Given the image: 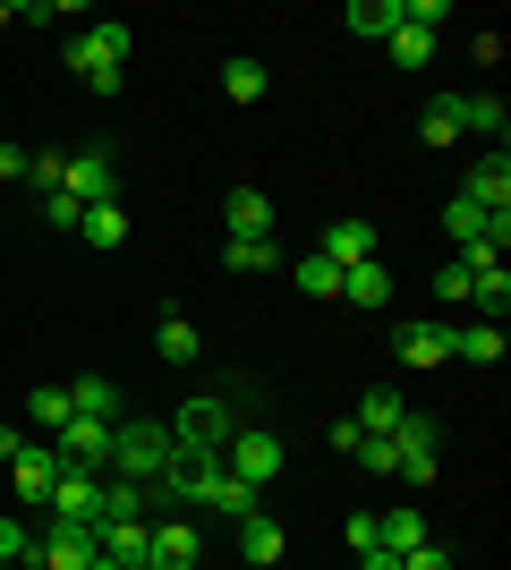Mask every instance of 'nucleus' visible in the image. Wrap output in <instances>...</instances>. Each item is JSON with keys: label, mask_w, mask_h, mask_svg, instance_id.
I'll list each match as a JSON object with an SVG mask.
<instances>
[{"label": "nucleus", "mask_w": 511, "mask_h": 570, "mask_svg": "<svg viewBox=\"0 0 511 570\" xmlns=\"http://www.w3.org/2000/svg\"><path fill=\"white\" fill-rule=\"evenodd\" d=\"M291 282H298V289H307V298H341V273H333V264H324V256H316V247H307V256H298V264H291Z\"/></svg>", "instance_id": "c756f323"}, {"label": "nucleus", "mask_w": 511, "mask_h": 570, "mask_svg": "<svg viewBox=\"0 0 511 570\" xmlns=\"http://www.w3.org/2000/svg\"><path fill=\"white\" fill-rule=\"evenodd\" d=\"M222 222H230V238H273V196L265 188H230Z\"/></svg>", "instance_id": "4468645a"}, {"label": "nucleus", "mask_w": 511, "mask_h": 570, "mask_svg": "<svg viewBox=\"0 0 511 570\" xmlns=\"http://www.w3.org/2000/svg\"><path fill=\"white\" fill-rule=\"evenodd\" d=\"M239 553H247V562H282V553H291V528L256 511V520H239Z\"/></svg>", "instance_id": "a211bd4d"}, {"label": "nucleus", "mask_w": 511, "mask_h": 570, "mask_svg": "<svg viewBox=\"0 0 511 570\" xmlns=\"http://www.w3.org/2000/svg\"><path fill=\"white\" fill-rule=\"evenodd\" d=\"M392 476H410V485H435V452H401V469Z\"/></svg>", "instance_id": "a19ab883"}, {"label": "nucleus", "mask_w": 511, "mask_h": 570, "mask_svg": "<svg viewBox=\"0 0 511 570\" xmlns=\"http://www.w3.org/2000/svg\"><path fill=\"white\" fill-rule=\"evenodd\" d=\"M18 452H26V434H18V426H0V460H18Z\"/></svg>", "instance_id": "c03bdc74"}, {"label": "nucleus", "mask_w": 511, "mask_h": 570, "mask_svg": "<svg viewBox=\"0 0 511 570\" xmlns=\"http://www.w3.org/2000/svg\"><path fill=\"white\" fill-rule=\"evenodd\" d=\"M128 43H137V35H128V26H77L69 35V69L86 77V86H95V95H120V77H128Z\"/></svg>", "instance_id": "f257e3e1"}, {"label": "nucleus", "mask_w": 511, "mask_h": 570, "mask_svg": "<svg viewBox=\"0 0 511 570\" xmlns=\"http://www.w3.org/2000/svg\"><path fill=\"white\" fill-rule=\"evenodd\" d=\"M230 434H239V417H230L222 401H188L179 417H170V443H179V452H214V460H222V443H230Z\"/></svg>", "instance_id": "39448f33"}, {"label": "nucleus", "mask_w": 511, "mask_h": 570, "mask_svg": "<svg viewBox=\"0 0 511 570\" xmlns=\"http://www.w3.org/2000/svg\"><path fill=\"white\" fill-rule=\"evenodd\" d=\"M392 350L410 357V366H443V357H452V333H443V324H401Z\"/></svg>", "instance_id": "6ab92c4d"}, {"label": "nucleus", "mask_w": 511, "mask_h": 570, "mask_svg": "<svg viewBox=\"0 0 511 570\" xmlns=\"http://www.w3.org/2000/svg\"><path fill=\"white\" fill-rule=\"evenodd\" d=\"M469 307H478V324H503V307H511V273H503V264L469 282Z\"/></svg>", "instance_id": "b1692460"}, {"label": "nucleus", "mask_w": 511, "mask_h": 570, "mask_svg": "<svg viewBox=\"0 0 511 570\" xmlns=\"http://www.w3.org/2000/svg\"><path fill=\"white\" fill-rule=\"evenodd\" d=\"M273 264H282L273 238H230V273H273Z\"/></svg>", "instance_id": "72a5a7b5"}, {"label": "nucleus", "mask_w": 511, "mask_h": 570, "mask_svg": "<svg viewBox=\"0 0 511 570\" xmlns=\"http://www.w3.org/2000/svg\"><path fill=\"white\" fill-rule=\"evenodd\" d=\"M60 179H69V154H26V188L35 196H60Z\"/></svg>", "instance_id": "2f4dec72"}, {"label": "nucleus", "mask_w": 511, "mask_h": 570, "mask_svg": "<svg viewBox=\"0 0 511 570\" xmlns=\"http://www.w3.org/2000/svg\"><path fill=\"white\" fill-rule=\"evenodd\" d=\"M392 562H401V570H452V553H443V546H410V553H392Z\"/></svg>", "instance_id": "58836bf2"}, {"label": "nucleus", "mask_w": 511, "mask_h": 570, "mask_svg": "<svg viewBox=\"0 0 511 570\" xmlns=\"http://www.w3.org/2000/svg\"><path fill=\"white\" fill-rule=\"evenodd\" d=\"M26 417H35L43 434H60L77 417V409H69V383H35V392H26Z\"/></svg>", "instance_id": "4be33fe9"}, {"label": "nucleus", "mask_w": 511, "mask_h": 570, "mask_svg": "<svg viewBox=\"0 0 511 570\" xmlns=\"http://www.w3.org/2000/svg\"><path fill=\"white\" fill-rule=\"evenodd\" d=\"M401 409H410V401L375 383V392H358V417H350V426H358V434H392V426H401Z\"/></svg>", "instance_id": "412c9836"}, {"label": "nucleus", "mask_w": 511, "mask_h": 570, "mask_svg": "<svg viewBox=\"0 0 511 570\" xmlns=\"http://www.w3.org/2000/svg\"><path fill=\"white\" fill-rule=\"evenodd\" d=\"M0 179H26V154H18L9 137H0Z\"/></svg>", "instance_id": "37998d69"}, {"label": "nucleus", "mask_w": 511, "mask_h": 570, "mask_svg": "<svg viewBox=\"0 0 511 570\" xmlns=\"http://www.w3.org/2000/svg\"><path fill=\"white\" fill-rule=\"evenodd\" d=\"M487 222H494V214H478V205H461V196L443 205V230L461 238V247H469V238H487Z\"/></svg>", "instance_id": "e433bc0d"}, {"label": "nucleus", "mask_w": 511, "mask_h": 570, "mask_svg": "<svg viewBox=\"0 0 511 570\" xmlns=\"http://www.w3.org/2000/svg\"><path fill=\"white\" fill-rule=\"evenodd\" d=\"M95 570H102V562H95Z\"/></svg>", "instance_id": "09e8293b"}, {"label": "nucleus", "mask_w": 511, "mask_h": 570, "mask_svg": "<svg viewBox=\"0 0 511 570\" xmlns=\"http://www.w3.org/2000/svg\"><path fill=\"white\" fill-rule=\"evenodd\" d=\"M51 452L69 460V469H111V426L102 417H69V426L51 434Z\"/></svg>", "instance_id": "1a4fd4ad"}, {"label": "nucleus", "mask_w": 511, "mask_h": 570, "mask_svg": "<svg viewBox=\"0 0 511 570\" xmlns=\"http://www.w3.org/2000/svg\"><path fill=\"white\" fill-rule=\"evenodd\" d=\"M9 469H18V502H51V485H60V469H69V460L51 452V443H26Z\"/></svg>", "instance_id": "f8f14e48"}, {"label": "nucleus", "mask_w": 511, "mask_h": 570, "mask_svg": "<svg viewBox=\"0 0 511 570\" xmlns=\"http://www.w3.org/2000/svg\"><path fill=\"white\" fill-rule=\"evenodd\" d=\"M43 214H51V230H77V222H86V205L60 188V196H43Z\"/></svg>", "instance_id": "4c0bfd02"}, {"label": "nucleus", "mask_w": 511, "mask_h": 570, "mask_svg": "<svg viewBox=\"0 0 511 570\" xmlns=\"http://www.w3.org/2000/svg\"><path fill=\"white\" fill-rule=\"evenodd\" d=\"M18 562H35V537H26L18 511H0V570H18Z\"/></svg>", "instance_id": "f704fd0d"}, {"label": "nucleus", "mask_w": 511, "mask_h": 570, "mask_svg": "<svg viewBox=\"0 0 511 570\" xmlns=\"http://www.w3.org/2000/svg\"><path fill=\"white\" fill-rule=\"evenodd\" d=\"M341 298H350V307H384V298H392V273H384V256L350 264V273H341Z\"/></svg>", "instance_id": "dca6fc26"}, {"label": "nucleus", "mask_w": 511, "mask_h": 570, "mask_svg": "<svg viewBox=\"0 0 511 570\" xmlns=\"http://www.w3.org/2000/svg\"><path fill=\"white\" fill-rule=\"evenodd\" d=\"M435 298H461V307H469V273H461V264H443V273H435Z\"/></svg>", "instance_id": "79ce46f5"}, {"label": "nucleus", "mask_w": 511, "mask_h": 570, "mask_svg": "<svg viewBox=\"0 0 511 570\" xmlns=\"http://www.w3.org/2000/svg\"><path fill=\"white\" fill-rule=\"evenodd\" d=\"M282 469H291V443L265 434V426H239L230 443H222V476H239V485H256V494H265Z\"/></svg>", "instance_id": "7ed1b4c3"}, {"label": "nucleus", "mask_w": 511, "mask_h": 570, "mask_svg": "<svg viewBox=\"0 0 511 570\" xmlns=\"http://www.w3.org/2000/svg\"><path fill=\"white\" fill-rule=\"evenodd\" d=\"M469 128L503 145V95H461V137H469Z\"/></svg>", "instance_id": "c85d7f7f"}, {"label": "nucleus", "mask_w": 511, "mask_h": 570, "mask_svg": "<svg viewBox=\"0 0 511 570\" xmlns=\"http://www.w3.org/2000/svg\"><path fill=\"white\" fill-rule=\"evenodd\" d=\"M102 570H111V562H102Z\"/></svg>", "instance_id": "de8ad7c7"}, {"label": "nucleus", "mask_w": 511, "mask_h": 570, "mask_svg": "<svg viewBox=\"0 0 511 570\" xmlns=\"http://www.w3.org/2000/svg\"><path fill=\"white\" fill-rule=\"evenodd\" d=\"M341 537H350V553H375V511H350V528H341Z\"/></svg>", "instance_id": "ea45409f"}, {"label": "nucleus", "mask_w": 511, "mask_h": 570, "mask_svg": "<svg viewBox=\"0 0 511 570\" xmlns=\"http://www.w3.org/2000/svg\"><path fill=\"white\" fill-rule=\"evenodd\" d=\"M205 511H222V520L239 528V520H256V511H265V502H256V485H239V476H222L214 494H205Z\"/></svg>", "instance_id": "bb28decb"}, {"label": "nucleus", "mask_w": 511, "mask_h": 570, "mask_svg": "<svg viewBox=\"0 0 511 570\" xmlns=\"http://www.w3.org/2000/svg\"><path fill=\"white\" fill-rule=\"evenodd\" d=\"M154 350H163L170 366H196V350H205V341H196L188 315H163V324H154Z\"/></svg>", "instance_id": "393cba45"}, {"label": "nucleus", "mask_w": 511, "mask_h": 570, "mask_svg": "<svg viewBox=\"0 0 511 570\" xmlns=\"http://www.w3.org/2000/svg\"><path fill=\"white\" fill-rule=\"evenodd\" d=\"M154 485H170L179 502H205V494L222 485V460H214V452H179V443H170V469L154 476Z\"/></svg>", "instance_id": "9d476101"}, {"label": "nucleus", "mask_w": 511, "mask_h": 570, "mask_svg": "<svg viewBox=\"0 0 511 570\" xmlns=\"http://www.w3.org/2000/svg\"><path fill=\"white\" fill-rule=\"evenodd\" d=\"M35 562H43V570H95V562H102V553H95V528L51 520L43 537H35Z\"/></svg>", "instance_id": "6e6552de"}, {"label": "nucleus", "mask_w": 511, "mask_h": 570, "mask_svg": "<svg viewBox=\"0 0 511 570\" xmlns=\"http://www.w3.org/2000/svg\"><path fill=\"white\" fill-rule=\"evenodd\" d=\"M163 469H170V426H154V417H111V476L154 485Z\"/></svg>", "instance_id": "f03ea898"}, {"label": "nucleus", "mask_w": 511, "mask_h": 570, "mask_svg": "<svg viewBox=\"0 0 511 570\" xmlns=\"http://www.w3.org/2000/svg\"><path fill=\"white\" fill-rule=\"evenodd\" d=\"M392 26H401V0H350V35L358 43H392Z\"/></svg>", "instance_id": "aec40b11"}, {"label": "nucleus", "mask_w": 511, "mask_h": 570, "mask_svg": "<svg viewBox=\"0 0 511 570\" xmlns=\"http://www.w3.org/2000/svg\"><path fill=\"white\" fill-rule=\"evenodd\" d=\"M43 511H51V520H69V528H102V520H111V494H102L95 469H60V485H51Z\"/></svg>", "instance_id": "20e7f679"}, {"label": "nucleus", "mask_w": 511, "mask_h": 570, "mask_svg": "<svg viewBox=\"0 0 511 570\" xmlns=\"http://www.w3.org/2000/svg\"><path fill=\"white\" fill-rule=\"evenodd\" d=\"M417 137L435 145V154H443V145H461V95H435V102H426V119H417Z\"/></svg>", "instance_id": "5701e85b"}, {"label": "nucleus", "mask_w": 511, "mask_h": 570, "mask_svg": "<svg viewBox=\"0 0 511 570\" xmlns=\"http://www.w3.org/2000/svg\"><path fill=\"white\" fill-rule=\"evenodd\" d=\"M358 570H401V562H392V553L375 546V553H358Z\"/></svg>", "instance_id": "a18cd8bd"}, {"label": "nucleus", "mask_w": 511, "mask_h": 570, "mask_svg": "<svg viewBox=\"0 0 511 570\" xmlns=\"http://www.w3.org/2000/svg\"><path fill=\"white\" fill-rule=\"evenodd\" d=\"M77 230H86V247H120V238H128L120 196H111V205H86V222H77Z\"/></svg>", "instance_id": "cd10ccee"}, {"label": "nucleus", "mask_w": 511, "mask_h": 570, "mask_svg": "<svg viewBox=\"0 0 511 570\" xmlns=\"http://www.w3.org/2000/svg\"><path fill=\"white\" fill-rule=\"evenodd\" d=\"M452 357H469V366H503V324H469V333H452Z\"/></svg>", "instance_id": "a878e982"}, {"label": "nucleus", "mask_w": 511, "mask_h": 570, "mask_svg": "<svg viewBox=\"0 0 511 570\" xmlns=\"http://www.w3.org/2000/svg\"><path fill=\"white\" fill-rule=\"evenodd\" d=\"M9 18H18V9H9V0H0V26H9Z\"/></svg>", "instance_id": "49530a36"}, {"label": "nucleus", "mask_w": 511, "mask_h": 570, "mask_svg": "<svg viewBox=\"0 0 511 570\" xmlns=\"http://www.w3.org/2000/svg\"><path fill=\"white\" fill-rule=\"evenodd\" d=\"M69 409L111 426V417H120V383H111V375H77V383H69Z\"/></svg>", "instance_id": "f3484780"}, {"label": "nucleus", "mask_w": 511, "mask_h": 570, "mask_svg": "<svg viewBox=\"0 0 511 570\" xmlns=\"http://www.w3.org/2000/svg\"><path fill=\"white\" fill-rule=\"evenodd\" d=\"M222 95L230 102H265V60H230V69H222Z\"/></svg>", "instance_id": "7c9ffc66"}, {"label": "nucleus", "mask_w": 511, "mask_h": 570, "mask_svg": "<svg viewBox=\"0 0 511 570\" xmlns=\"http://www.w3.org/2000/svg\"><path fill=\"white\" fill-rule=\"evenodd\" d=\"M461 205H478V214H511V163H503V154L469 163V179H461Z\"/></svg>", "instance_id": "9b49d317"}, {"label": "nucleus", "mask_w": 511, "mask_h": 570, "mask_svg": "<svg viewBox=\"0 0 511 570\" xmlns=\"http://www.w3.org/2000/svg\"><path fill=\"white\" fill-rule=\"evenodd\" d=\"M102 494H111V520H146L154 511V485H128V476H111Z\"/></svg>", "instance_id": "473e14b6"}, {"label": "nucleus", "mask_w": 511, "mask_h": 570, "mask_svg": "<svg viewBox=\"0 0 511 570\" xmlns=\"http://www.w3.org/2000/svg\"><path fill=\"white\" fill-rule=\"evenodd\" d=\"M350 460L375 469V476H392V469H401V443H392V434H358V452H350Z\"/></svg>", "instance_id": "c9c22d12"}, {"label": "nucleus", "mask_w": 511, "mask_h": 570, "mask_svg": "<svg viewBox=\"0 0 511 570\" xmlns=\"http://www.w3.org/2000/svg\"><path fill=\"white\" fill-rule=\"evenodd\" d=\"M196 553H205V537L188 520H154V570H196Z\"/></svg>", "instance_id": "2eb2a0df"}, {"label": "nucleus", "mask_w": 511, "mask_h": 570, "mask_svg": "<svg viewBox=\"0 0 511 570\" xmlns=\"http://www.w3.org/2000/svg\"><path fill=\"white\" fill-rule=\"evenodd\" d=\"M60 188L77 196V205H111V188H120V163H111V145H86V154H69V179Z\"/></svg>", "instance_id": "0eeeda50"}, {"label": "nucleus", "mask_w": 511, "mask_h": 570, "mask_svg": "<svg viewBox=\"0 0 511 570\" xmlns=\"http://www.w3.org/2000/svg\"><path fill=\"white\" fill-rule=\"evenodd\" d=\"M316 256L333 264V273H350V264H366V256H375V230H366V222H333V230L316 238Z\"/></svg>", "instance_id": "ddd939ff"}, {"label": "nucleus", "mask_w": 511, "mask_h": 570, "mask_svg": "<svg viewBox=\"0 0 511 570\" xmlns=\"http://www.w3.org/2000/svg\"><path fill=\"white\" fill-rule=\"evenodd\" d=\"M95 553L111 570H154V520H102L95 528Z\"/></svg>", "instance_id": "423d86ee"}]
</instances>
